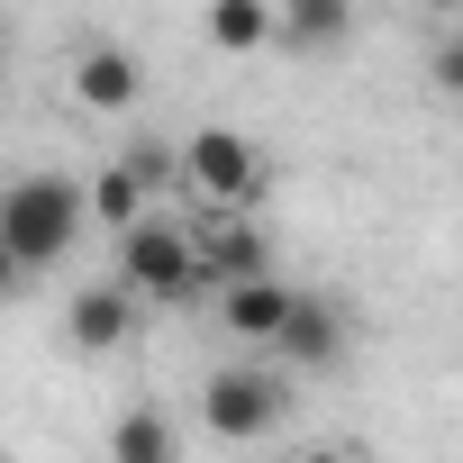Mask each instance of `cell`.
I'll return each instance as SVG.
<instances>
[{"mask_svg":"<svg viewBox=\"0 0 463 463\" xmlns=\"http://www.w3.org/2000/svg\"><path fill=\"white\" fill-rule=\"evenodd\" d=\"M82 218H91V200H82L64 173H28V182L0 191V246H10L28 273H46V264H64V255H73Z\"/></svg>","mask_w":463,"mask_h":463,"instance_id":"obj_1","label":"cell"},{"mask_svg":"<svg viewBox=\"0 0 463 463\" xmlns=\"http://www.w3.org/2000/svg\"><path fill=\"white\" fill-rule=\"evenodd\" d=\"M282 418H291V382H282L273 354H264V364H227V373L200 382V427H209L218 445H255V436H273Z\"/></svg>","mask_w":463,"mask_h":463,"instance_id":"obj_2","label":"cell"},{"mask_svg":"<svg viewBox=\"0 0 463 463\" xmlns=\"http://www.w3.org/2000/svg\"><path fill=\"white\" fill-rule=\"evenodd\" d=\"M118 282H128L137 300H200L209 273H200L191 227H173V218H128V227H118Z\"/></svg>","mask_w":463,"mask_h":463,"instance_id":"obj_3","label":"cell"},{"mask_svg":"<svg viewBox=\"0 0 463 463\" xmlns=\"http://www.w3.org/2000/svg\"><path fill=\"white\" fill-rule=\"evenodd\" d=\"M182 182H191L200 200H218V209H255L264 182H273V164H264L237 128H200V137L182 146Z\"/></svg>","mask_w":463,"mask_h":463,"instance_id":"obj_4","label":"cell"},{"mask_svg":"<svg viewBox=\"0 0 463 463\" xmlns=\"http://www.w3.org/2000/svg\"><path fill=\"white\" fill-rule=\"evenodd\" d=\"M264 354H273L282 373H327V364H345V300L291 291V309H282V327H273Z\"/></svg>","mask_w":463,"mask_h":463,"instance_id":"obj_5","label":"cell"},{"mask_svg":"<svg viewBox=\"0 0 463 463\" xmlns=\"http://www.w3.org/2000/svg\"><path fill=\"white\" fill-rule=\"evenodd\" d=\"M164 182H173V155H164V146H128V155L100 164V182H91L82 200H91L100 227H128V218H146V200H155Z\"/></svg>","mask_w":463,"mask_h":463,"instance_id":"obj_6","label":"cell"},{"mask_svg":"<svg viewBox=\"0 0 463 463\" xmlns=\"http://www.w3.org/2000/svg\"><path fill=\"white\" fill-rule=\"evenodd\" d=\"M273 46L282 55H345L354 46V0H273Z\"/></svg>","mask_w":463,"mask_h":463,"instance_id":"obj_7","label":"cell"},{"mask_svg":"<svg viewBox=\"0 0 463 463\" xmlns=\"http://www.w3.org/2000/svg\"><path fill=\"white\" fill-rule=\"evenodd\" d=\"M209 300H218V327H227V336L273 345V327H282V309H291V282H282V273H246V282H218Z\"/></svg>","mask_w":463,"mask_h":463,"instance_id":"obj_8","label":"cell"},{"mask_svg":"<svg viewBox=\"0 0 463 463\" xmlns=\"http://www.w3.org/2000/svg\"><path fill=\"white\" fill-rule=\"evenodd\" d=\"M73 100L100 109V118H118V109L146 100V64H137L128 46H82V64H73Z\"/></svg>","mask_w":463,"mask_h":463,"instance_id":"obj_9","label":"cell"},{"mask_svg":"<svg viewBox=\"0 0 463 463\" xmlns=\"http://www.w3.org/2000/svg\"><path fill=\"white\" fill-rule=\"evenodd\" d=\"M64 327H73V345H82V354H118V345L137 336V291H128V282H91V291L73 300V318H64Z\"/></svg>","mask_w":463,"mask_h":463,"instance_id":"obj_10","label":"cell"},{"mask_svg":"<svg viewBox=\"0 0 463 463\" xmlns=\"http://www.w3.org/2000/svg\"><path fill=\"white\" fill-rule=\"evenodd\" d=\"M191 246H200V273H209V291H218V282H246V273H273L264 227H246V218L209 227V237H191Z\"/></svg>","mask_w":463,"mask_h":463,"instance_id":"obj_11","label":"cell"},{"mask_svg":"<svg viewBox=\"0 0 463 463\" xmlns=\"http://www.w3.org/2000/svg\"><path fill=\"white\" fill-rule=\"evenodd\" d=\"M200 28L218 55H255V46H273V0H209Z\"/></svg>","mask_w":463,"mask_h":463,"instance_id":"obj_12","label":"cell"},{"mask_svg":"<svg viewBox=\"0 0 463 463\" xmlns=\"http://www.w3.org/2000/svg\"><path fill=\"white\" fill-rule=\"evenodd\" d=\"M109 454H118V463H164V454H173V427H164L155 409H128V418L109 427Z\"/></svg>","mask_w":463,"mask_h":463,"instance_id":"obj_13","label":"cell"},{"mask_svg":"<svg viewBox=\"0 0 463 463\" xmlns=\"http://www.w3.org/2000/svg\"><path fill=\"white\" fill-rule=\"evenodd\" d=\"M427 73H436V91H445V100H463V28H445V37H436Z\"/></svg>","mask_w":463,"mask_h":463,"instance_id":"obj_14","label":"cell"},{"mask_svg":"<svg viewBox=\"0 0 463 463\" xmlns=\"http://www.w3.org/2000/svg\"><path fill=\"white\" fill-rule=\"evenodd\" d=\"M19 282H28V264H19V255H10V246H0V300H10V291H19Z\"/></svg>","mask_w":463,"mask_h":463,"instance_id":"obj_15","label":"cell"},{"mask_svg":"<svg viewBox=\"0 0 463 463\" xmlns=\"http://www.w3.org/2000/svg\"><path fill=\"white\" fill-rule=\"evenodd\" d=\"M0 91H10V46H0Z\"/></svg>","mask_w":463,"mask_h":463,"instance_id":"obj_16","label":"cell"},{"mask_svg":"<svg viewBox=\"0 0 463 463\" xmlns=\"http://www.w3.org/2000/svg\"><path fill=\"white\" fill-rule=\"evenodd\" d=\"M427 10H436V19H445V10H463V0H427Z\"/></svg>","mask_w":463,"mask_h":463,"instance_id":"obj_17","label":"cell"}]
</instances>
